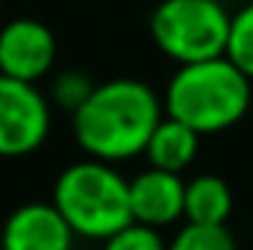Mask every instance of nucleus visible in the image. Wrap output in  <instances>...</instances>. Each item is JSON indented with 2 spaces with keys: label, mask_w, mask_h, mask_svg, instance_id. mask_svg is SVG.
<instances>
[{
  "label": "nucleus",
  "mask_w": 253,
  "mask_h": 250,
  "mask_svg": "<svg viewBox=\"0 0 253 250\" xmlns=\"http://www.w3.org/2000/svg\"><path fill=\"white\" fill-rule=\"evenodd\" d=\"M233 212V191L215 174H200L186 183V221L227 224Z\"/></svg>",
  "instance_id": "10"
},
{
  "label": "nucleus",
  "mask_w": 253,
  "mask_h": 250,
  "mask_svg": "<svg viewBox=\"0 0 253 250\" xmlns=\"http://www.w3.org/2000/svg\"><path fill=\"white\" fill-rule=\"evenodd\" d=\"M168 250H236V239L227 224H186L171 242Z\"/></svg>",
  "instance_id": "12"
},
{
  "label": "nucleus",
  "mask_w": 253,
  "mask_h": 250,
  "mask_svg": "<svg viewBox=\"0 0 253 250\" xmlns=\"http://www.w3.org/2000/svg\"><path fill=\"white\" fill-rule=\"evenodd\" d=\"M100 250H168V242L159 236V230L144 227V224H126L124 230H118L115 236H109L106 242H100Z\"/></svg>",
  "instance_id": "14"
},
{
  "label": "nucleus",
  "mask_w": 253,
  "mask_h": 250,
  "mask_svg": "<svg viewBox=\"0 0 253 250\" xmlns=\"http://www.w3.org/2000/svg\"><path fill=\"white\" fill-rule=\"evenodd\" d=\"M53 206L62 212L77 239L106 242L132 224L129 180L112 165L85 156L68 165L53 183Z\"/></svg>",
  "instance_id": "3"
},
{
  "label": "nucleus",
  "mask_w": 253,
  "mask_h": 250,
  "mask_svg": "<svg viewBox=\"0 0 253 250\" xmlns=\"http://www.w3.org/2000/svg\"><path fill=\"white\" fill-rule=\"evenodd\" d=\"M162 106L165 115L183 121L200 135L230 129L251 106V77L227 56L180 65L165 88Z\"/></svg>",
  "instance_id": "2"
},
{
  "label": "nucleus",
  "mask_w": 253,
  "mask_h": 250,
  "mask_svg": "<svg viewBox=\"0 0 253 250\" xmlns=\"http://www.w3.org/2000/svg\"><path fill=\"white\" fill-rule=\"evenodd\" d=\"M162 115L165 106L147 83L118 77L91 88L85 103L71 115V129L85 156L118 165L144 156Z\"/></svg>",
  "instance_id": "1"
},
{
  "label": "nucleus",
  "mask_w": 253,
  "mask_h": 250,
  "mask_svg": "<svg viewBox=\"0 0 253 250\" xmlns=\"http://www.w3.org/2000/svg\"><path fill=\"white\" fill-rule=\"evenodd\" d=\"M230 12L221 0H162L150 15L153 44L177 65L224 56Z\"/></svg>",
  "instance_id": "4"
},
{
  "label": "nucleus",
  "mask_w": 253,
  "mask_h": 250,
  "mask_svg": "<svg viewBox=\"0 0 253 250\" xmlns=\"http://www.w3.org/2000/svg\"><path fill=\"white\" fill-rule=\"evenodd\" d=\"M224 56L253 80V0L230 18V36H227Z\"/></svg>",
  "instance_id": "11"
},
{
  "label": "nucleus",
  "mask_w": 253,
  "mask_h": 250,
  "mask_svg": "<svg viewBox=\"0 0 253 250\" xmlns=\"http://www.w3.org/2000/svg\"><path fill=\"white\" fill-rule=\"evenodd\" d=\"M50 135V100L36 83L0 74V159L36 153Z\"/></svg>",
  "instance_id": "5"
},
{
  "label": "nucleus",
  "mask_w": 253,
  "mask_h": 250,
  "mask_svg": "<svg viewBox=\"0 0 253 250\" xmlns=\"http://www.w3.org/2000/svg\"><path fill=\"white\" fill-rule=\"evenodd\" d=\"M74 230L53 200H33L12 209V215L3 221L0 250H74Z\"/></svg>",
  "instance_id": "7"
},
{
  "label": "nucleus",
  "mask_w": 253,
  "mask_h": 250,
  "mask_svg": "<svg viewBox=\"0 0 253 250\" xmlns=\"http://www.w3.org/2000/svg\"><path fill=\"white\" fill-rule=\"evenodd\" d=\"M56 62V36L47 24L36 18H15L0 27V74L39 83Z\"/></svg>",
  "instance_id": "6"
},
{
  "label": "nucleus",
  "mask_w": 253,
  "mask_h": 250,
  "mask_svg": "<svg viewBox=\"0 0 253 250\" xmlns=\"http://www.w3.org/2000/svg\"><path fill=\"white\" fill-rule=\"evenodd\" d=\"M197 144H200V132H194L191 126H186L171 115H162V121L150 132L144 156H147L150 168L183 174L197 156Z\"/></svg>",
  "instance_id": "9"
},
{
  "label": "nucleus",
  "mask_w": 253,
  "mask_h": 250,
  "mask_svg": "<svg viewBox=\"0 0 253 250\" xmlns=\"http://www.w3.org/2000/svg\"><path fill=\"white\" fill-rule=\"evenodd\" d=\"M97 83L85 74V71H77V68H71V71H59L56 77H53V83H50V103L53 106H59L65 112H77L83 103H85V97L91 94V88H94Z\"/></svg>",
  "instance_id": "13"
},
{
  "label": "nucleus",
  "mask_w": 253,
  "mask_h": 250,
  "mask_svg": "<svg viewBox=\"0 0 253 250\" xmlns=\"http://www.w3.org/2000/svg\"><path fill=\"white\" fill-rule=\"evenodd\" d=\"M132 221L162 230L186 218V183L174 171L144 168L129 180Z\"/></svg>",
  "instance_id": "8"
}]
</instances>
